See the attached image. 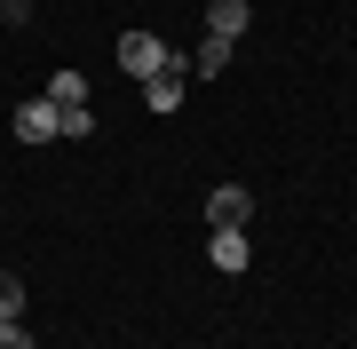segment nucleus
Listing matches in <instances>:
<instances>
[{"instance_id": "obj_11", "label": "nucleus", "mask_w": 357, "mask_h": 349, "mask_svg": "<svg viewBox=\"0 0 357 349\" xmlns=\"http://www.w3.org/2000/svg\"><path fill=\"white\" fill-rule=\"evenodd\" d=\"M0 24H32V0H0Z\"/></svg>"}, {"instance_id": "obj_8", "label": "nucleus", "mask_w": 357, "mask_h": 349, "mask_svg": "<svg viewBox=\"0 0 357 349\" xmlns=\"http://www.w3.org/2000/svg\"><path fill=\"white\" fill-rule=\"evenodd\" d=\"M48 104H56V111H72V104H88V72H72V64H64V72L48 79Z\"/></svg>"}, {"instance_id": "obj_1", "label": "nucleus", "mask_w": 357, "mask_h": 349, "mask_svg": "<svg viewBox=\"0 0 357 349\" xmlns=\"http://www.w3.org/2000/svg\"><path fill=\"white\" fill-rule=\"evenodd\" d=\"M119 72L159 79V72H191V56H183V48H167L159 32H119Z\"/></svg>"}, {"instance_id": "obj_4", "label": "nucleus", "mask_w": 357, "mask_h": 349, "mask_svg": "<svg viewBox=\"0 0 357 349\" xmlns=\"http://www.w3.org/2000/svg\"><path fill=\"white\" fill-rule=\"evenodd\" d=\"M206 262H215V270H230V278H238L246 262H255V246H246V231H215V238H206Z\"/></svg>"}, {"instance_id": "obj_2", "label": "nucleus", "mask_w": 357, "mask_h": 349, "mask_svg": "<svg viewBox=\"0 0 357 349\" xmlns=\"http://www.w3.org/2000/svg\"><path fill=\"white\" fill-rule=\"evenodd\" d=\"M255 222V191L246 183H215L206 191V231H246Z\"/></svg>"}, {"instance_id": "obj_6", "label": "nucleus", "mask_w": 357, "mask_h": 349, "mask_svg": "<svg viewBox=\"0 0 357 349\" xmlns=\"http://www.w3.org/2000/svg\"><path fill=\"white\" fill-rule=\"evenodd\" d=\"M183 79H191V72H159V79H143V104H151L159 119H167V111H183Z\"/></svg>"}, {"instance_id": "obj_10", "label": "nucleus", "mask_w": 357, "mask_h": 349, "mask_svg": "<svg viewBox=\"0 0 357 349\" xmlns=\"http://www.w3.org/2000/svg\"><path fill=\"white\" fill-rule=\"evenodd\" d=\"M0 349H40V341L24 334V318H8V325H0Z\"/></svg>"}, {"instance_id": "obj_5", "label": "nucleus", "mask_w": 357, "mask_h": 349, "mask_svg": "<svg viewBox=\"0 0 357 349\" xmlns=\"http://www.w3.org/2000/svg\"><path fill=\"white\" fill-rule=\"evenodd\" d=\"M246 24H255V8H246V0H206V32H215V40H238Z\"/></svg>"}, {"instance_id": "obj_3", "label": "nucleus", "mask_w": 357, "mask_h": 349, "mask_svg": "<svg viewBox=\"0 0 357 349\" xmlns=\"http://www.w3.org/2000/svg\"><path fill=\"white\" fill-rule=\"evenodd\" d=\"M64 135V111L48 104V95H32V104H16V143H48Z\"/></svg>"}, {"instance_id": "obj_7", "label": "nucleus", "mask_w": 357, "mask_h": 349, "mask_svg": "<svg viewBox=\"0 0 357 349\" xmlns=\"http://www.w3.org/2000/svg\"><path fill=\"white\" fill-rule=\"evenodd\" d=\"M230 48H238V40H215V32H206L199 56H191V72H199V79H222V72H230Z\"/></svg>"}, {"instance_id": "obj_9", "label": "nucleus", "mask_w": 357, "mask_h": 349, "mask_svg": "<svg viewBox=\"0 0 357 349\" xmlns=\"http://www.w3.org/2000/svg\"><path fill=\"white\" fill-rule=\"evenodd\" d=\"M8 318H24V278L0 270V325H8Z\"/></svg>"}]
</instances>
